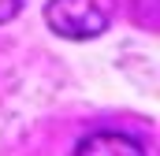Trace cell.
<instances>
[{"instance_id": "6da1fadb", "label": "cell", "mask_w": 160, "mask_h": 156, "mask_svg": "<svg viewBox=\"0 0 160 156\" xmlns=\"http://www.w3.org/2000/svg\"><path fill=\"white\" fill-rule=\"evenodd\" d=\"M116 4L112 0H48L45 4V22L52 34L67 41H89L101 37L112 26Z\"/></svg>"}, {"instance_id": "7a4b0ae2", "label": "cell", "mask_w": 160, "mask_h": 156, "mask_svg": "<svg viewBox=\"0 0 160 156\" xmlns=\"http://www.w3.org/2000/svg\"><path fill=\"white\" fill-rule=\"evenodd\" d=\"M75 156H145V149L127 138V134H116V130H104V134H89L82 138Z\"/></svg>"}, {"instance_id": "3957f363", "label": "cell", "mask_w": 160, "mask_h": 156, "mask_svg": "<svg viewBox=\"0 0 160 156\" xmlns=\"http://www.w3.org/2000/svg\"><path fill=\"white\" fill-rule=\"evenodd\" d=\"M19 4H22V0H0V22H8V19L19 11Z\"/></svg>"}]
</instances>
